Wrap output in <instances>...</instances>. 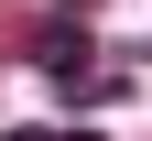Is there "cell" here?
Masks as SVG:
<instances>
[{"mask_svg": "<svg viewBox=\"0 0 152 141\" xmlns=\"http://www.w3.org/2000/svg\"><path fill=\"white\" fill-rule=\"evenodd\" d=\"M0 141H54V130H0Z\"/></svg>", "mask_w": 152, "mask_h": 141, "instance_id": "1", "label": "cell"}]
</instances>
